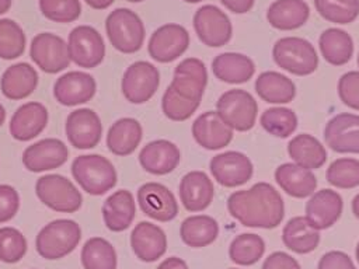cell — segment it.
Masks as SVG:
<instances>
[{"mask_svg": "<svg viewBox=\"0 0 359 269\" xmlns=\"http://www.w3.org/2000/svg\"><path fill=\"white\" fill-rule=\"evenodd\" d=\"M32 62L45 73L56 74L70 64L67 42L53 32H39L29 43Z\"/></svg>", "mask_w": 359, "mask_h": 269, "instance_id": "30bf717a", "label": "cell"}, {"mask_svg": "<svg viewBox=\"0 0 359 269\" xmlns=\"http://www.w3.org/2000/svg\"><path fill=\"white\" fill-rule=\"evenodd\" d=\"M317 13L334 24H351L359 15V0H314Z\"/></svg>", "mask_w": 359, "mask_h": 269, "instance_id": "b9f144b4", "label": "cell"}, {"mask_svg": "<svg viewBox=\"0 0 359 269\" xmlns=\"http://www.w3.org/2000/svg\"><path fill=\"white\" fill-rule=\"evenodd\" d=\"M230 269H237V268H230Z\"/></svg>", "mask_w": 359, "mask_h": 269, "instance_id": "6125c7cd", "label": "cell"}, {"mask_svg": "<svg viewBox=\"0 0 359 269\" xmlns=\"http://www.w3.org/2000/svg\"><path fill=\"white\" fill-rule=\"evenodd\" d=\"M282 241L292 252L310 254L320 244V230L314 228L304 216H296L283 226Z\"/></svg>", "mask_w": 359, "mask_h": 269, "instance_id": "836d02e7", "label": "cell"}, {"mask_svg": "<svg viewBox=\"0 0 359 269\" xmlns=\"http://www.w3.org/2000/svg\"><path fill=\"white\" fill-rule=\"evenodd\" d=\"M48 119L49 113L43 104L38 101L25 102L17 108L10 119V134L18 142L32 140L46 127Z\"/></svg>", "mask_w": 359, "mask_h": 269, "instance_id": "44dd1931", "label": "cell"}, {"mask_svg": "<svg viewBox=\"0 0 359 269\" xmlns=\"http://www.w3.org/2000/svg\"><path fill=\"white\" fill-rule=\"evenodd\" d=\"M194 140L206 150H220L233 140V129L227 126L216 111H206L192 122Z\"/></svg>", "mask_w": 359, "mask_h": 269, "instance_id": "7402d4cb", "label": "cell"}, {"mask_svg": "<svg viewBox=\"0 0 359 269\" xmlns=\"http://www.w3.org/2000/svg\"><path fill=\"white\" fill-rule=\"evenodd\" d=\"M91 8H95V10H104V8H108L115 0H84Z\"/></svg>", "mask_w": 359, "mask_h": 269, "instance_id": "f5cc1de1", "label": "cell"}, {"mask_svg": "<svg viewBox=\"0 0 359 269\" xmlns=\"http://www.w3.org/2000/svg\"><path fill=\"white\" fill-rule=\"evenodd\" d=\"M4 120H6V109H4V106L0 104V126L4 123Z\"/></svg>", "mask_w": 359, "mask_h": 269, "instance_id": "9f6ffc18", "label": "cell"}, {"mask_svg": "<svg viewBox=\"0 0 359 269\" xmlns=\"http://www.w3.org/2000/svg\"><path fill=\"white\" fill-rule=\"evenodd\" d=\"M72 175L84 192L93 196L105 195L118 181L114 164L101 154H81L72 163Z\"/></svg>", "mask_w": 359, "mask_h": 269, "instance_id": "7a4b0ae2", "label": "cell"}, {"mask_svg": "<svg viewBox=\"0 0 359 269\" xmlns=\"http://www.w3.org/2000/svg\"><path fill=\"white\" fill-rule=\"evenodd\" d=\"M219 235L217 221L208 214H195L187 217L180 226L182 242L191 248H203L210 245Z\"/></svg>", "mask_w": 359, "mask_h": 269, "instance_id": "d590c367", "label": "cell"}, {"mask_svg": "<svg viewBox=\"0 0 359 269\" xmlns=\"http://www.w3.org/2000/svg\"><path fill=\"white\" fill-rule=\"evenodd\" d=\"M273 62L294 76H309L318 67V56L313 43L300 36L279 38L272 48Z\"/></svg>", "mask_w": 359, "mask_h": 269, "instance_id": "5b68a950", "label": "cell"}, {"mask_svg": "<svg viewBox=\"0 0 359 269\" xmlns=\"http://www.w3.org/2000/svg\"><path fill=\"white\" fill-rule=\"evenodd\" d=\"M330 185L338 189H352L359 186V160L341 157L334 160L325 172Z\"/></svg>", "mask_w": 359, "mask_h": 269, "instance_id": "60d3db41", "label": "cell"}, {"mask_svg": "<svg viewBox=\"0 0 359 269\" xmlns=\"http://www.w3.org/2000/svg\"><path fill=\"white\" fill-rule=\"evenodd\" d=\"M318 46L324 60L332 66L346 64L353 55V39L341 28H327L318 38Z\"/></svg>", "mask_w": 359, "mask_h": 269, "instance_id": "e575fe53", "label": "cell"}, {"mask_svg": "<svg viewBox=\"0 0 359 269\" xmlns=\"http://www.w3.org/2000/svg\"><path fill=\"white\" fill-rule=\"evenodd\" d=\"M254 1L255 0H220V3L234 14L248 13L252 8Z\"/></svg>", "mask_w": 359, "mask_h": 269, "instance_id": "f907efd6", "label": "cell"}, {"mask_svg": "<svg viewBox=\"0 0 359 269\" xmlns=\"http://www.w3.org/2000/svg\"><path fill=\"white\" fill-rule=\"evenodd\" d=\"M275 181L283 192L297 199L311 196L317 188V178L314 172L293 161L283 163L276 167Z\"/></svg>", "mask_w": 359, "mask_h": 269, "instance_id": "484cf974", "label": "cell"}, {"mask_svg": "<svg viewBox=\"0 0 359 269\" xmlns=\"http://www.w3.org/2000/svg\"><path fill=\"white\" fill-rule=\"evenodd\" d=\"M43 17L55 22H73L81 14L80 0H38Z\"/></svg>", "mask_w": 359, "mask_h": 269, "instance_id": "ee69618b", "label": "cell"}, {"mask_svg": "<svg viewBox=\"0 0 359 269\" xmlns=\"http://www.w3.org/2000/svg\"><path fill=\"white\" fill-rule=\"evenodd\" d=\"M105 227L114 233L129 228L136 214L135 198L128 189H119L111 193L101 207Z\"/></svg>", "mask_w": 359, "mask_h": 269, "instance_id": "83f0119b", "label": "cell"}, {"mask_svg": "<svg viewBox=\"0 0 359 269\" xmlns=\"http://www.w3.org/2000/svg\"><path fill=\"white\" fill-rule=\"evenodd\" d=\"M227 210L244 227L275 228L285 217V202L268 182H257L248 189L233 192L227 199Z\"/></svg>", "mask_w": 359, "mask_h": 269, "instance_id": "6da1fadb", "label": "cell"}, {"mask_svg": "<svg viewBox=\"0 0 359 269\" xmlns=\"http://www.w3.org/2000/svg\"><path fill=\"white\" fill-rule=\"evenodd\" d=\"M109 43L121 53H135L144 42L146 28L142 18L130 8L118 7L105 18Z\"/></svg>", "mask_w": 359, "mask_h": 269, "instance_id": "3957f363", "label": "cell"}, {"mask_svg": "<svg viewBox=\"0 0 359 269\" xmlns=\"http://www.w3.org/2000/svg\"><path fill=\"white\" fill-rule=\"evenodd\" d=\"M27 45L22 27L13 18H0V59L13 60L20 57Z\"/></svg>", "mask_w": 359, "mask_h": 269, "instance_id": "ab89813d", "label": "cell"}, {"mask_svg": "<svg viewBox=\"0 0 359 269\" xmlns=\"http://www.w3.org/2000/svg\"><path fill=\"white\" fill-rule=\"evenodd\" d=\"M262 269H302V266L292 255L276 251L265 258Z\"/></svg>", "mask_w": 359, "mask_h": 269, "instance_id": "681fc988", "label": "cell"}, {"mask_svg": "<svg viewBox=\"0 0 359 269\" xmlns=\"http://www.w3.org/2000/svg\"><path fill=\"white\" fill-rule=\"evenodd\" d=\"M27 252V240L22 233L14 227L0 228V261L15 263L24 258Z\"/></svg>", "mask_w": 359, "mask_h": 269, "instance_id": "f6af8a7d", "label": "cell"}, {"mask_svg": "<svg viewBox=\"0 0 359 269\" xmlns=\"http://www.w3.org/2000/svg\"><path fill=\"white\" fill-rule=\"evenodd\" d=\"M317 269H356V266L348 254L330 251L320 258Z\"/></svg>", "mask_w": 359, "mask_h": 269, "instance_id": "c3c4849f", "label": "cell"}, {"mask_svg": "<svg viewBox=\"0 0 359 269\" xmlns=\"http://www.w3.org/2000/svg\"><path fill=\"white\" fill-rule=\"evenodd\" d=\"M338 97L344 105L359 111V71H346L339 77Z\"/></svg>", "mask_w": 359, "mask_h": 269, "instance_id": "bcb514c9", "label": "cell"}, {"mask_svg": "<svg viewBox=\"0 0 359 269\" xmlns=\"http://www.w3.org/2000/svg\"><path fill=\"white\" fill-rule=\"evenodd\" d=\"M128 1H130V3H140V1H144V0H128Z\"/></svg>", "mask_w": 359, "mask_h": 269, "instance_id": "91938a15", "label": "cell"}, {"mask_svg": "<svg viewBox=\"0 0 359 269\" xmlns=\"http://www.w3.org/2000/svg\"><path fill=\"white\" fill-rule=\"evenodd\" d=\"M358 66H359V55H358Z\"/></svg>", "mask_w": 359, "mask_h": 269, "instance_id": "94428289", "label": "cell"}, {"mask_svg": "<svg viewBox=\"0 0 359 269\" xmlns=\"http://www.w3.org/2000/svg\"><path fill=\"white\" fill-rule=\"evenodd\" d=\"M70 60L79 67L94 69L105 56V42L102 35L91 25H77L67 36Z\"/></svg>", "mask_w": 359, "mask_h": 269, "instance_id": "9c48e42d", "label": "cell"}, {"mask_svg": "<svg viewBox=\"0 0 359 269\" xmlns=\"http://www.w3.org/2000/svg\"><path fill=\"white\" fill-rule=\"evenodd\" d=\"M65 132L74 149L88 150L100 143L102 123L98 113L91 108H79L67 115Z\"/></svg>", "mask_w": 359, "mask_h": 269, "instance_id": "5bb4252c", "label": "cell"}, {"mask_svg": "<svg viewBox=\"0 0 359 269\" xmlns=\"http://www.w3.org/2000/svg\"><path fill=\"white\" fill-rule=\"evenodd\" d=\"M216 112L233 130L247 132L252 129L257 122L258 104L248 91L233 88L219 97Z\"/></svg>", "mask_w": 359, "mask_h": 269, "instance_id": "52a82bcc", "label": "cell"}, {"mask_svg": "<svg viewBox=\"0 0 359 269\" xmlns=\"http://www.w3.org/2000/svg\"><path fill=\"white\" fill-rule=\"evenodd\" d=\"M35 193L39 202L59 213H74L83 203L80 191L70 179L59 174L39 177L35 182Z\"/></svg>", "mask_w": 359, "mask_h": 269, "instance_id": "8992f818", "label": "cell"}, {"mask_svg": "<svg viewBox=\"0 0 359 269\" xmlns=\"http://www.w3.org/2000/svg\"><path fill=\"white\" fill-rule=\"evenodd\" d=\"M199 105H201V102L189 101V99L181 97L170 85L165 88L163 98H161L163 113L174 122L187 120L196 112Z\"/></svg>", "mask_w": 359, "mask_h": 269, "instance_id": "7bdbcfd3", "label": "cell"}, {"mask_svg": "<svg viewBox=\"0 0 359 269\" xmlns=\"http://www.w3.org/2000/svg\"><path fill=\"white\" fill-rule=\"evenodd\" d=\"M259 123L269 134L286 139L297 129V116L290 108L272 106L261 113Z\"/></svg>", "mask_w": 359, "mask_h": 269, "instance_id": "f35d334b", "label": "cell"}, {"mask_svg": "<svg viewBox=\"0 0 359 269\" xmlns=\"http://www.w3.org/2000/svg\"><path fill=\"white\" fill-rule=\"evenodd\" d=\"M287 154L293 163L307 170H318L327 161L324 144L310 133H300L287 143Z\"/></svg>", "mask_w": 359, "mask_h": 269, "instance_id": "d6a6232c", "label": "cell"}, {"mask_svg": "<svg viewBox=\"0 0 359 269\" xmlns=\"http://www.w3.org/2000/svg\"><path fill=\"white\" fill-rule=\"evenodd\" d=\"M265 252L264 240L254 233H243L233 238L229 247V256L231 262L240 266H250L257 263Z\"/></svg>", "mask_w": 359, "mask_h": 269, "instance_id": "74e56055", "label": "cell"}, {"mask_svg": "<svg viewBox=\"0 0 359 269\" xmlns=\"http://www.w3.org/2000/svg\"><path fill=\"white\" fill-rule=\"evenodd\" d=\"M209 170L213 179L226 188H236L248 182L254 174L251 160L240 151H224L212 157Z\"/></svg>", "mask_w": 359, "mask_h": 269, "instance_id": "4fadbf2b", "label": "cell"}, {"mask_svg": "<svg viewBox=\"0 0 359 269\" xmlns=\"http://www.w3.org/2000/svg\"><path fill=\"white\" fill-rule=\"evenodd\" d=\"M36 70L25 62L8 66L0 78L1 94L11 101H20L34 92L38 85Z\"/></svg>", "mask_w": 359, "mask_h": 269, "instance_id": "4316f807", "label": "cell"}, {"mask_svg": "<svg viewBox=\"0 0 359 269\" xmlns=\"http://www.w3.org/2000/svg\"><path fill=\"white\" fill-rule=\"evenodd\" d=\"M13 0H0V15L10 10Z\"/></svg>", "mask_w": 359, "mask_h": 269, "instance_id": "11a10c76", "label": "cell"}, {"mask_svg": "<svg viewBox=\"0 0 359 269\" xmlns=\"http://www.w3.org/2000/svg\"><path fill=\"white\" fill-rule=\"evenodd\" d=\"M355 256H356V261L359 263V242L356 244V248H355Z\"/></svg>", "mask_w": 359, "mask_h": 269, "instance_id": "6f0895ef", "label": "cell"}, {"mask_svg": "<svg viewBox=\"0 0 359 269\" xmlns=\"http://www.w3.org/2000/svg\"><path fill=\"white\" fill-rule=\"evenodd\" d=\"M344 202L341 195L334 189L316 191L307 200L304 217L317 230L332 227L341 217Z\"/></svg>", "mask_w": 359, "mask_h": 269, "instance_id": "ffe728a7", "label": "cell"}, {"mask_svg": "<svg viewBox=\"0 0 359 269\" xmlns=\"http://www.w3.org/2000/svg\"><path fill=\"white\" fill-rule=\"evenodd\" d=\"M156 269H188V265L178 256H170L164 259Z\"/></svg>", "mask_w": 359, "mask_h": 269, "instance_id": "816d5d0a", "label": "cell"}, {"mask_svg": "<svg viewBox=\"0 0 359 269\" xmlns=\"http://www.w3.org/2000/svg\"><path fill=\"white\" fill-rule=\"evenodd\" d=\"M212 71L215 77L227 84H243L252 78L255 63L244 53L223 52L212 60Z\"/></svg>", "mask_w": 359, "mask_h": 269, "instance_id": "f1b7e54d", "label": "cell"}, {"mask_svg": "<svg viewBox=\"0 0 359 269\" xmlns=\"http://www.w3.org/2000/svg\"><path fill=\"white\" fill-rule=\"evenodd\" d=\"M69 157L66 144L55 137H46L28 146L22 153V164L31 172H43L62 167Z\"/></svg>", "mask_w": 359, "mask_h": 269, "instance_id": "d6986e66", "label": "cell"}, {"mask_svg": "<svg viewBox=\"0 0 359 269\" xmlns=\"http://www.w3.org/2000/svg\"><path fill=\"white\" fill-rule=\"evenodd\" d=\"M192 25L198 39L209 48L226 45L233 35L229 15L215 4L201 6L192 17Z\"/></svg>", "mask_w": 359, "mask_h": 269, "instance_id": "ba28073f", "label": "cell"}, {"mask_svg": "<svg viewBox=\"0 0 359 269\" xmlns=\"http://www.w3.org/2000/svg\"><path fill=\"white\" fill-rule=\"evenodd\" d=\"M84 269H116V251L109 241L102 237L87 240L80 254Z\"/></svg>", "mask_w": 359, "mask_h": 269, "instance_id": "8d00e7d4", "label": "cell"}, {"mask_svg": "<svg viewBox=\"0 0 359 269\" xmlns=\"http://www.w3.org/2000/svg\"><path fill=\"white\" fill-rule=\"evenodd\" d=\"M189 46V32L177 22H167L156 28L149 39L147 52L158 63H170L182 56Z\"/></svg>", "mask_w": 359, "mask_h": 269, "instance_id": "7c38bea8", "label": "cell"}, {"mask_svg": "<svg viewBox=\"0 0 359 269\" xmlns=\"http://www.w3.org/2000/svg\"><path fill=\"white\" fill-rule=\"evenodd\" d=\"M180 199L188 212H203L213 200L215 186L203 171H189L180 181Z\"/></svg>", "mask_w": 359, "mask_h": 269, "instance_id": "cb8c5ba5", "label": "cell"}, {"mask_svg": "<svg viewBox=\"0 0 359 269\" xmlns=\"http://www.w3.org/2000/svg\"><path fill=\"white\" fill-rule=\"evenodd\" d=\"M206 85L208 70L201 59L187 57L175 66L170 87L181 97L201 102Z\"/></svg>", "mask_w": 359, "mask_h": 269, "instance_id": "e0dca14e", "label": "cell"}, {"mask_svg": "<svg viewBox=\"0 0 359 269\" xmlns=\"http://www.w3.org/2000/svg\"><path fill=\"white\" fill-rule=\"evenodd\" d=\"M137 205L143 214L156 221H171L178 214L174 193L160 182H146L137 189Z\"/></svg>", "mask_w": 359, "mask_h": 269, "instance_id": "9a60e30c", "label": "cell"}, {"mask_svg": "<svg viewBox=\"0 0 359 269\" xmlns=\"http://www.w3.org/2000/svg\"><path fill=\"white\" fill-rule=\"evenodd\" d=\"M323 136L332 151L359 154V115L351 112L337 113L325 123Z\"/></svg>", "mask_w": 359, "mask_h": 269, "instance_id": "2e32d148", "label": "cell"}, {"mask_svg": "<svg viewBox=\"0 0 359 269\" xmlns=\"http://www.w3.org/2000/svg\"><path fill=\"white\" fill-rule=\"evenodd\" d=\"M20 209V195L11 185L0 184V224L10 221Z\"/></svg>", "mask_w": 359, "mask_h": 269, "instance_id": "7dc6e473", "label": "cell"}, {"mask_svg": "<svg viewBox=\"0 0 359 269\" xmlns=\"http://www.w3.org/2000/svg\"><path fill=\"white\" fill-rule=\"evenodd\" d=\"M255 92L268 104H287L296 97V85L287 76L279 71H262L255 78Z\"/></svg>", "mask_w": 359, "mask_h": 269, "instance_id": "1f68e13d", "label": "cell"}, {"mask_svg": "<svg viewBox=\"0 0 359 269\" xmlns=\"http://www.w3.org/2000/svg\"><path fill=\"white\" fill-rule=\"evenodd\" d=\"M181 160L180 149L175 143L157 139L149 142L139 153L140 167L153 175H165L172 172Z\"/></svg>", "mask_w": 359, "mask_h": 269, "instance_id": "603a6c76", "label": "cell"}, {"mask_svg": "<svg viewBox=\"0 0 359 269\" xmlns=\"http://www.w3.org/2000/svg\"><path fill=\"white\" fill-rule=\"evenodd\" d=\"M81 238L80 226L70 219H57L43 226L36 238V252L45 259H60L74 251Z\"/></svg>", "mask_w": 359, "mask_h": 269, "instance_id": "277c9868", "label": "cell"}, {"mask_svg": "<svg viewBox=\"0 0 359 269\" xmlns=\"http://www.w3.org/2000/svg\"><path fill=\"white\" fill-rule=\"evenodd\" d=\"M182 1L189 3V4H195V3H199V1H202V0H182Z\"/></svg>", "mask_w": 359, "mask_h": 269, "instance_id": "680465c9", "label": "cell"}, {"mask_svg": "<svg viewBox=\"0 0 359 269\" xmlns=\"http://www.w3.org/2000/svg\"><path fill=\"white\" fill-rule=\"evenodd\" d=\"M310 17V7L304 0H275L266 10L268 22L280 31L303 27Z\"/></svg>", "mask_w": 359, "mask_h": 269, "instance_id": "4dcf8cb0", "label": "cell"}, {"mask_svg": "<svg viewBox=\"0 0 359 269\" xmlns=\"http://www.w3.org/2000/svg\"><path fill=\"white\" fill-rule=\"evenodd\" d=\"M95 92V78L90 73L81 70L67 71L57 77L53 84V97L65 106L86 104L93 99Z\"/></svg>", "mask_w": 359, "mask_h": 269, "instance_id": "ac0fdd59", "label": "cell"}, {"mask_svg": "<svg viewBox=\"0 0 359 269\" xmlns=\"http://www.w3.org/2000/svg\"><path fill=\"white\" fill-rule=\"evenodd\" d=\"M351 207H352V213L353 216L359 220V193H356L352 199V203H351Z\"/></svg>", "mask_w": 359, "mask_h": 269, "instance_id": "db71d44e", "label": "cell"}, {"mask_svg": "<svg viewBox=\"0 0 359 269\" xmlns=\"http://www.w3.org/2000/svg\"><path fill=\"white\" fill-rule=\"evenodd\" d=\"M158 84V69L147 60H137L123 71L121 90L130 104H144L156 94Z\"/></svg>", "mask_w": 359, "mask_h": 269, "instance_id": "8fae6325", "label": "cell"}, {"mask_svg": "<svg viewBox=\"0 0 359 269\" xmlns=\"http://www.w3.org/2000/svg\"><path fill=\"white\" fill-rule=\"evenodd\" d=\"M143 129L135 118H121L115 120L107 133L108 150L118 156L125 157L132 154L140 144Z\"/></svg>", "mask_w": 359, "mask_h": 269, "instance_id": "f546056e", "label": "cell"}, {"mask_svg": "<svg viewBox=\"0 0 359 269\" xmlns=\"http://www.w3.org/2000/svg\"><path fill=\"white\" fill-rule=\"evenodd\" d=\"M130 247L140 261L154 262L165 254L167 237L157 224L140 221L130 233Z\"/></svg>", "mask_w": 359, "mask_h": 269, "instance_id": "d4e9b609", "label": "cell"}]
</instances>
